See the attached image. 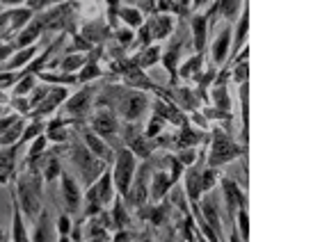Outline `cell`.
<instances>
[{
	"label": "cell",
	"instance_id": "obj_1",
	"mask_svg": "<svg viewBox=\"0 0 320 242\" xmlns=\"http://www.w3.org/2000/svg\"><path fill=\"white\" fill-rule=\"evenodd\" d=\"M131 171H133V158L131 153H121L119 155V162H117V183L121 190L128 188V181H131Z\"/></svg>",
	"mask_w": 320,
	"mask_h": 242
},
{
	"label": "cell",
	"instance_id": "obj_2",
	"mask_svg": "<svg viewBox=\"0 0 320 242\" xmlns=\"http://www.w3.org/2000/svg\"><path fill=\"white\" fill-rule=\"evenodd\" d=\"M231 153H236V148L229 146V142H224V140H217V142H215V151H213L215 162H222V160H226Z\"/></svg>",
	"mask_w": 320,
	"mask_h": 242
},
{
	"label": "cell",
	"instance_id": "obj_3",
	"mask_svg": "<svg viewBox=\"0 0 320 242\" xmlns=\"http://www.w3.org/2000/svg\"><path fill=\"white\" fill-rule=\"evenodd\" d=\"M23 206H25V210H28L30 215H35L37 208H39V199H37V194L32 192V190L25 188V185H23Z\"/></svg>",
	"mask_w": 320,
	"mask_h": 242
},
{
	"label": "cell",
	"instance_id": "obj_4",
	"mask_svg": "<svg viewBox=\"0 0 320 242\" xmlns=\"http://www.w3.org/2000/svg\"><path fill=\"white\" fill-rule=\"evenodd\" d=\"M64 192H66L69 203H71V206H76V203H78V190H76V185H73L71 178H64Z\"/></svg>",
	"mask_w": 320,
	"mask_h": 242
},
{
	"label": "cell",
	"instance_id": "obj_5",
	"mask_svg": "<svg viewBox=\"0 0 320 242\" xmlns=\"http://www.w3.org/2000/svg\"><path fill=\"white\" fill-rule=\"evenodd\" d=\"M9 169H12V158H9V155H2V158H0V181H5Z\"/></svg>",
	"mask_w": 320,
	"mask_h": 242
},
{
	"label": "cell",
	"instance_id": "obj_6",
	"mask_svg": "<svg viewBox=\"0 0 320 242\" xmlns=\"http://www.w3.org/2000/svg\"><path fill=\"white\" fill-rule=\"evenodd\" d=\"M226 39H229V35H222V39H219V42H217V50H215V55H217V57H222V55H224Z\"/></svg>",
	"mask_w": 320,
	"mask_h": 242
},
{
	"label": "cell",
	"instance_id": "obj_7",
	"mask_svg": "<svg viewBox=\"0 0 320 242\" xmlns=\"http://www.w3.org/2000/svg\"><path fill=\"white\" fill-rule=\"evenodd\" d=\"M96 126H99V128H101V130H106V133H107V130H112V124H110V119H107V117H99V121H96Z\"/></svg>",
	"mask_w": 320,
	"mask_h": 242
},
{
	"label": "cell",
	"instance_id": "obj_8",
	"mask_svg": "<svg viewBox=\"0 0 320 242\" xmlns=\"http://www.w3.org/2000/svg\"><path fill=\"white\" fill-rule=\"evenodd\" d=\"M165 185H167V181H165V178H160L158 176V183H156V196H160V194H162V190H165Z\"/></svg>",
	"mask_w": 320,
	"mask_h": 242
},
{
	"label": "cell",
	"instance_id": "obj_9",
	"mask_svg": "<svg viewBox=\"0 0 320 242\" xmlns=\"http://www.w3.org/2000/svg\"><path fill=\"white\" fill-rule=\"evenodd\" d=\"M16 242H25L23 229H21V222H18V219H16Z\"/></svg>",
	"mask_w": 320,
	"mask_h": 242
},
{
	"label": "cell",
	"instance_id": "obj_10",
	"mask_svg": "<svg viewBox=\"0 0 320 242\" xmlns=\"http://www.w3.org/2000/svg\"><path fill=\"white\" fill-rule=\"evenodd\" d=\"M89 144H92V146L96 148V153H103V151H106V148H103V144H99V142L94 140V137H89Z\"/></svg>",
	"mask_w": 320,
	"mask_h": 242
},
{
	"label": "cell",
	"instance_id": "obj_11",
	"mask_svg": "<svg viewBox=\"0 0 320 242\" xmlns=\"http://www.w3.org/2000/svg\"><path fill=\"white\" fill-rule=\"evenodd\" d=\"M7 2H9V0H7ZM12 2H14V0H12Z\"/></svg>",
	"mask_w": 320,
	"mask_h": 242
}]
</instances>
